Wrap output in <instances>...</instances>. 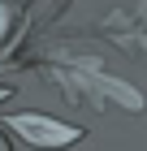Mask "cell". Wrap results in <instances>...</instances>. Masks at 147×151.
Masks as SVG:
<instances>
[{
  "mask_svg": "<svg viewBox=\"0 0 147 151\" xmlns=\"http://www.w3.org/2000/svg\"><path fill=\"white\" fill-rule=\"evenodd\" d=\"M9 129H17L26 142H35V147H69V142L82 138L78 125H61V121L39 116V112H17V116H9Z\"/></svg>",
  "mask_w": 147,
  "mask_h": 151,
  "instance_id": "1",
  "label": "cell"
},
{
  "mask_svg": "<svg viewBox=\"0 0 147 151\" xmlns=\"http://www.w3.org/2000/svg\"><path fill=\"white\" fill-rule=\"evenodd\" d=\"M0 151H9V147H4V142H0Z\"/></svg>",
  "mask_w": 147,
  "mask_h": 151,
  "instance_id": "2",
  "label": "cell"
}]
</instances>
